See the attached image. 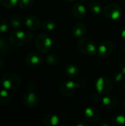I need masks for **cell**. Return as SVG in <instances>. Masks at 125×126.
<instances>
[{
    "label": "cell",
    "mask_w": 125,
    "mask_h": 126,
    "mask_svg": "<svg viewBox=\"0 0 125 126\" xmlns=\"http://www.w3.org/2000/svg\"><path fill=\"white\" fill-rule=\"evenodd\" d=\"M77 47L82 53L86 55L94 56L97 55V48L96 43L91 38H80L77 43Z\"/></svg>",
    "instance_id": "cell-1"
},
{
    "label": "cell",
    "mask_w": 125,
    "mask_h": 126,
    "mask_svg": "<svg viewBox=\"0 0 125 126\" xmlns=\"http://www.w3.org/2000/svg\"><path fill=\"white\" fill-rule=\"evenodd\" d=\"M52 45L53 41L52 38L46 33H40L35 38V47L42 53L49 52L52 49Z\"/></svg>",
    "instance_id": "cell-2"
},
{
    "label": "cell",
    "mask_w": 125,
    "mask_h": 126,
    "mask_svg": "<svg viewBox=\"0 0 125 126\" xmlns=\"http://www.w3.org/2000/svg\"><path fill=\"white\" fill-rule=\"evenodd\" d=\"M2 86L7 90H13L18 88L21 83V78L14 73L5 74L1 80Z\"/></svg>",
    "instance_id": "cell-3"
},
{
    "label": "cell",
    "mask_w": 125,
    "mask_h": 126,
    "mask_svg": "<svg viewBox=\"0 0 125 126\" xmlns=\"http://www.w3.org/2000/svg\"><path fill=\"white\" fill-rule=\"evenodd\" d=\"M94 86L97 93L102 95H105L111 91L113 88V84L111 80L108 78L102 76L98 78L95 80Z\"/></svg>",
    "instance_id": "cell-4"
},
{
    "label": "cell",
    "mask_w": 125,
    "mask_h": 126,
    "mask_svg": "<svg viewBox=\"0 0 125 126\" xmlns=\"http://www.w3.org/2000/svg\"><path fill=\"white\" fill-rule=\"evenodd\" d=\"M103 14L107 18L116 21L121 18L122 15V9L117 4H109L105 7L103 10Z\"/></svg>",
    "instance_id": "cell-5"
},
{
    "label": "cell",
    "mask_w": 125,
    "mask_h": 126,
    "mask_svg": "<svg viewBox=\"0 0 125 126\" xmlns=\"http://www.w3.org/2000/svg\"><path fill=\"white\" fill-rule=\"evenodd\" d=\"M27 42V33L22 30L13 31L10 35V43L15 47H20Z\"/></svg>",
    "instance_id": "cell-6"
},
{
    "label": "cell",
    "mask_w": 125,
    "mask_h": 126,
    "mask_svg": "<svg viewBox=\"0 0 125 126\" xmlns=\"http://www.w3.org/2000/svg\"><path fill=\"white\" fill-rule=\"evenodd\" d=\"M23 103L25 106L33 109L38 106L40 103V97L34 90H29L23 95Z\"/></svg>",
    "instance_id": "cell-7"
},
{
    "label": "cell",
    "mask_w": 125,
    "mask_h": 126,
    "mask_svg": "<svg viewBox=\"0 0 125 126\" xmlns=\"http://www.w3.org/2000/svg\"><path fill=\"white\" fill-rule=\"evenodd\" d=\"M26 65L30 68H36L40 66L43 62V56L36 52H32L27 54L24 58Z\"/></svg>",
    "instance_id": "cell-8"
},
{
    "label": "cell",
    "mask_w": 125,
    "mask_h": 126,
    "mask_svg": "<svg viewBox=\"0 0 125 126\" xmlns=\"http://www.w3.org/2000/svg\"><path fill=\"white\" fill-rule=\"evenodd\" d=\"M113 50V43L111 41H103L97 48V55L101 58H107L111 55Z\"/></svg>",
    "instance_id": "cell-9"
},
{
    "label": "cell",
    "mask_w": 125,
    "mask_h": 126,
    "mask_svg": "<svg viewBox=\"0 0 125 126\" xmlns=\"http://www.w3.org/2000/svg\"><path fill=\"white\" fill-rule=\"evenodd\" d=\"M84 116L87 121L91 123H99L101 120V112L95 107H88L84 110Z\"/></svg>",
    "instance_id": "cell-10"
},
{
    "label": "cell",
    "mask_w": 125,
    "mask_h": 126,
    "mask_svg": "<svg viewBox=\"0 0 125 126\" xmlns=\"http://www.w3.org/2000/svg\"><path fill=\"white\" fill-rule=\"evenodd\" d=\"M77 89L76 83L72 80L64 81L60 86V93L66 97H71Z\"/></svg>",
    "instance_id": "cell-11"
},
{
    "label": "cell",
    "mask_w": 125,
    "mask_h": 126,
    "mask_svg": "<svg viewBox=\"0 0 125 126\" xmlns=\"http://www.w3.org/2000/svg\"><path fill=\"white\" fill-rule=\"evenodd\" d=\"M25 26L30 30H38L41 27V23L39 18L35 15H29L24 20Z\"/></svg>",
    "instance_id": "cell-12"
},
{
    "label": "cell",
    "mask_w": 125,
    "mask_h": 126,
    "mask_svg": "<svg viewBox=\"0 0 125 126\" xmlns=\"http://www.w3.org/2000/svg\"><path fill=\"white\" fill-rule=\"evenodd\" d=\"M102 103L104 107L108 110H114L116 109L119 104V101L115 96L108 95L105 96L102 99Z\"/></svg>",
    "instance_id": "cell-13"
},
{
    "label": "cell",
    "mask_w": 125,
    "mask_h": 126,
    "mask_svg": "<svg viewBox=\"0 0 125 126\" xmlns=\"http://www.w3.org/2000/svg\"><path fill=\"white\" fill-rule=\"evenodd\" d=\"M72 13L75 18L78 19H83L86 15L85 7L81 2L75 3L72 7Z\"/></svg>",
    "instance_id": "cell-14"
},
{
    "label": "cell",
    "mask_w": 125,
    "mask_h": 126,
    "mask_svg": "<svg viewBox=\"0 0 125 126\" xmlns=\"http://www.w3.org/2000/svg\"><path fill=\"white\" fill-rule=\"evenodd\" d=\"M87 27L86 25L83 23H77L75 24L71 29V33L74 37L80 38H82L86 32Z\"/></svg>",
    "instance_id": "cell-15"
},
{
    "label": "cell",
    "mask_w": 125,
    "mask_h": 126,
    "mask_svg": "<svg viewBox=\"0 0 125 126\" xmlns=\"http://www.w3.org/2000/svg\"><path fill=\"white\" fill-rule=\"evenodd\" d=\"M65 74L70 80H75L79 76V69L76 65L69 63L65 68Z\"/></svg>",
    "instance_id": "cell-16"
},
{
    "label": "cell",
    "mask_w": 125,
    "mask_h": 126,
    "mask_svg": "<svg viewBox=\"0 0 125 126\" xmlns=\"http://www.w3.org/2000/svg\"><path fill=\"white\" fill-rule=\"evenodd\" d=\"M43 123L46 126H57L60 123V119L56 114H47L44 116Z\"/></svg>",
    "instance_id": "cell-17"
},
{
    "label": "cell",
    "mask_w": 125,
    "mask_h": 126,
    "mask_svg": "<svg viewBox=\"0 0 125 126\" xmlns=\"http://www.w3.org/2000/svg\"><path fill=\"white\" fill-rule=\"evenodd\" d=\"M24 20L25 19H24L22 16H21L19 14L15 15L10 20V26L12 28L18 29L22 26V24L24 23Z\"/></svg>",
    "instance_id": "cell-18"
},
{
    "label": "cell",
    "mask_w": 125,
    "mask_h": 126,
    "mask_svg": "<svg viewBox=\"0 0 125 126\" xmlns=\"http://www.w3.org/2000/svg\"><path fill=\"white\" fill-rule=\"evenodd\" d=\"M11 95L7 89H3L0 90V104L2 106H7L10 103Z\"/></svg>",
    "instance_id": "cell-19"
},
{
    "label": "cell",
    "mask_w": 125,
    "mask_h": 126,
    "mask_svg": "<svg viewBox=\"0 0 125 126\" xmlns=\"http://www.w3.org/2000/svg\"><path fill=\"white\" fill-rule=\"evenodd\" d=\"M10 52L9 41L2 37H0V56H5Z\"/></svg>",
    "instance_id": "cell-20"
},
{
    "label": "cell",
    "mask_w": 125,
    "mask_h": 126,
    "mask_svg": "<svg viewBox=\"0 0 125 126\" xmlns=\"http://www.w3.org/2000/svg\"><path fill=\"white\" fill-rule=\"evenodd\" d=\"M88 6L91 12L94 15H99L102 11V4L97 0H92Z\"/></svg>",
    "instance_id": "cell-21"
},
{
    "label": "cell",
    "mask_w": 125,
    "mask_h": 126,
    "mask_svg": "<svg viewBox=\"0 0 125 126\" xmlns=\"http://www.w3.org/2000/svg\"><path fill=\"white\" fill-rule=\"evenodd\" d=\"M41 27L45 31L52 32V31L55 30V29L56 27V24H55V22L54 21H52L51 19H46V20H44L42 22Z\"/></svg>",
    "instance_id": "cell-22"
},
{
    "label": "cell",
    "mask_w": 125,
    "mask_h": 126,
    "mask_svg": "<svg viewBox=\"0 0 125 126\" xmlns=\"http://www.w3.org/2000/svg\"><path fill=\"white\" fill-rule=\"evenodd\" d=\"M113 125L115 126H125V116L119 114L113 119Z\"/></svg>",
    "instance_id": "cell-23"
},
{
    "label": "cell",
    "mask_w": 125,
    "mask_h": 126,
    "mask_svg": "<svg viewBox=\"0 0 125 126\" xmlns=\"http://www.w3.org/2000/svg\"><path fill=\"white\" fill-rule=\"evenodd\" d=\"M34 4V0H19L18 5L22 10H28L32 7Z\"/></svg>",
    "instance_id": "cell-24"
},
{
    "label": "cell",
    "mask_w": 125,
    "mask_h": 126,
    "mask_svg": "<svg viewBox=\"0 0 125 126\" xmlns=\"http://www.w3.org/2000/svg\"><path fill=\"white\" fill-rule=\"evenodd\" d=\"M46 63H49L50 66H56L59 63L58 57L54 54H49L46 57Z\"/></svg>",
    "instance_id": "cell-25"
},
{
    "label": "cell",
    "mask_w": 125,
    "mask_h": 126,
    "mask_svg": "<svg viewBox=\"0 0 125 126\" xmlns=\"http://www.w3.org/2000/svg\"><path fill=\"white\" fill-rule=\"evenodd\" d=\"M0 3L6 8H13L18 3V0H0Z\"/></svg>",
    "instance_id": "cell-26"
},
{
    "label": "cell",
    "mask_w": 125,
    "mask_h": 126,
    "mask_svg": "<svg viewBox=\"0 0 125 126\" xmlns=\"http://www.w3.org/2000/svg\"><path fill=\"white\" fill-rule=\"evenodd\" d=\"M10 27L9 24L4 19H0V33H4L8 31Z\"/></svg>",
    "instance_id": "cell-27"
},
{
    "label": "cell",
    "mask_w": 125,
    "mask_h": 126,
    "mask_svg": "<svg viewBox=\"0 0 125 126\" xmlns=\"http://www.w3.org/2000/svg\"><path fill=\"white\" fill-rule=\"evenodd\" d=\"M125 75L122 71L121 72H116L113 75L112 78H113V80L115 83H119L123 80V78H124Z\"/></svg>",
    "instance_id": "cell-28"
},
{
    "label": "cell",
    "mask_w": 125,
    "mask_h": 126,
    "mask_svg": "<svg viewBox=\"0 0 125 126\" xmlns=\"http://www.w3.org/2000/svg\"><path fill=\"white\" fill-rule=\"evenodd\" d=\"M77 89H84L86 86V81L84 79H78L75 81Z\"/></svg>",
    "instance_id": "cell-29"
},
{
    "label": "cell",
    "mask_w": 125,
    "mask_h": 126,
    "mask_svg": "<svg viewBox=\"0 0 125 126\" xmlns=\"http://www.w3.org/2000/svg\"><path fill=\"white\" fill-rule=\"evenodd\" d=\"M99 94H94L91 97V100L94 103H98L99 102H100L102 100L101 97H99Z\"/></svg>",
    "instance_id": "cell-30"
},
{
    "label": "cell",
    "mask_w": 125,
    "mask_h": 126,
    "mask_svg": "<svg viewBox=\"0 0 125 126\" xmlns=\"http://www.w3.org/2000/svg\"><path fill=\"white\" fill-rule=\"evenodd\" d=\"M28 87L30 90H35V89L36 88V84L35 83L34 81L31 80L29 82V84H28Z\"/></svg>",
    "instance_id": "cell-31"
},
{
    "label": "cell",
    "mask_w": 125,
    "mask_h": 126,
    "mask_svg": "<svg viewBox=\"0 0 125 126\" xmlns=\"http://www.w3.org/2000/svg\"><path fill=\"white\" fill-rule=\"evenodd\" d=\"M120 67H121V71L125 75V59H123L122 61L121 62Z\"/></svg>",
    "instance_id": "cell-32"
},
{
    "label": "cell",
    "mask_w": 125,
    "mask_h": 126,
    "mask_svg": "<svg viewBox=\"0 0 125 126\" xmlns=\"http://www.w3.org/2000/svg\"><path fill=\"white\" fill-rule=\"evenodd\" d=\"M99 126H110V124H109L108 122H106V121H105V120H102V121H101V122H99Z\"/></svg>",
    "instance_id": "cell-33"
},
{
    "label": "cell",
    "mask_w": 125,
    "mask_h": 126,
    "mask_svg": "<svg viewBox=\"0 0 125 126\" xmlns=\"http://www.w3.org/2000/svg\"><path fill=\"white\" fill-rule=\"evenodd\" d=\"M88 124L85 122H83V121H79L77 123V126H88Z\"/></svg>",
    "instance_id": "cell-34"
},
{
    "label": "cell",
    "mask_w": 125,
    "mask_h": 126,
    "mask_svg": "<svg viewBox=\"0 0 125 126\" xmlns=\"http://www.w3.org/2000/svg\"><path fill=\"white\" fill-rule=\"evenodd\" d=\"M5 66V62L4 61L0 58V69H3Z\"/></svg>",
    "instance_id": "cell-35"
},
{
    "label": "cell",
    "mask_w": 125,
    "mask_h": 126,
    "mask_svg": "<svg viewBox=\"0 0 125 126\" xmlns=\"http://www.w3.org/2000/svg\"><path fill=\"white\" fill-rule=\"evenodd\" d=\"M121 37L124 41H125V27L122 30V31L121 32Z\"/></svg>",
    "instance_id": "cell-36"
},
{
    "label": "cell",
    "mask_w": 125,
    "mask_h": 126,
    "mask_svg": "<svg viewBox=\"0 0 125 126\" xmlns=\"http://www.w3.org/2000/svg\"><path fill=\"white\" fill-rule=\"evenodd\" d=\"M122 109L125 111V98L122 101Z\"/></svg>",
    "instance_id": "cell-37"
},
{
    "label": "cell",
    "mask_w": 125,
    "mask_h": 126,
    "mask_svg": "<svg viewBox=\"0 0 125 126\" xmlns=\"http://www.w3.org/2000/svg\"><path fill=\"white\" fill-rule=\"evenodd\" d=\"M66 1L68 2H73V1H75L76 0H66Z\"/></svg>",
    "instance_id": "cell-38"
},
{
    "label": "cell",
    "mask_w": 125,
    "mask_h": 126,
    "mask_svg": "<svg viewBox=\"0 0 125 126\" xmlns=\"http://www.w3.org/2000/svg\"><path fill=\"white\" fill-rule=\"evenodd\" d=\"M123 49H124V52H125V44L124 45V47H123Z\"/></svg>",
    "instance_id": "cell-39"
},
{
    "label": "cell",
    "mask_w": 125,
    "mask_h": 126,
    "mask_svg": "<svg viewBox=\"0 0 125 126\" xmlns=\"http://www.w3.org/2000/svg\"><path fill=\"white\" fill-rule=\"evenodd\" d=\"M124 89L125 90V83H124Z\"/></svg>",
    "instance_id": "cell-40"
},
{
    "label": "cell",
    "mask_w": 125,
    "mask_h": 126,
    "mask_svg": "<svg viewBox=\"0 0 125 126\" xmlns=\"http://www.w3.org/2000/svg\"><path fill=\"white\" fill-rule=\"evenodd\" d=\"M0 126H1V123H0Z\"/></svg>",
    "instance_id": "cell-41"
}]
</instances>
